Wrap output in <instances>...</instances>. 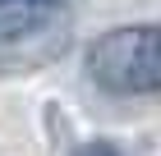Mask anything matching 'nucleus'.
Returning <instances> with one entry per match:
<instances>
[{
	"mask_svg": "<svg viewBox=\"0 0 161 156\" xmlns=\"http://www.w3.org/2000/svg\"><path fill=\"white\" fill-rule=\"evenodd\" d=\"M87 83L106 96H157L161 92V23H124L87 41Z\"/></svg>",
	"mask_w": 161,
	"mask_h": 156,
	"instance_id": "1",
	"label": "nucleus"
},
{
	"mask_svg": "<svg viewBox=\"0 0 161 156\" xmlns=\"http://www.w3.org/2000/svg\"><path fill=\"white\" fill-rule=\"evenodd\" d=\"M69 14L51 0H0V73H37L69 51Z\"/></svg>",
	"mask_w": 161,
	"mask_h": 156,
	"instance_id": "2",
	"label": "nucleus"
},
{
	"mask_svg": "<svg viewBox=\"0 0 161 156\" xmlns=\"http://www.w3.org/2000/svg\"><path fill=\"white\" fill-rule=\"evenodd\" d=\"M74 156H120V147L115 143H83Z\"/></svg>",
	"mask_w": 161,
	"mask_h": 156,
	"instance_id": "3",
	"label": "nucleus"
},
{
	"mask_svg": "<svg viewBox=\"0 0 161 156\" xmlns=\"http://www.w3.org/2000/svg\"><path fill=\"white\" fill-rule=\"evenodd\" d=\"M51 5H74V0H51Z\"/></svg>",
	"mask_w": 161,
	"mask_h": 156,
	"instance_id": "4",
	"label": "nucleus"
}]
</instances>
